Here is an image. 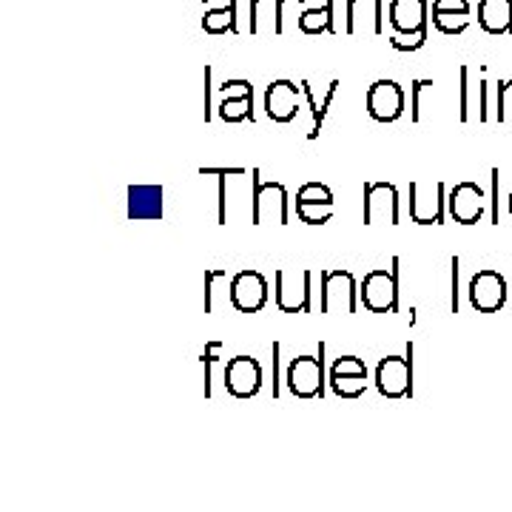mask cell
Masks as SVG:
<instances>
[{"instance_id":"cell-40","label":"cell","mask_w":512,"mask_h":512,"mask_svg":"<svg viewBox=\"0 0 512 512\" xmlns=\"http://www.w3.org/2000/svg\"><path fill=\"white\" fill-rule=\"evenodd\" d=\"M231 6H237V0H202V12H220Z\"/></svg>"},{"instance_id":"cell-38","label":"cell","mask_w":512,"mask_h":512,"mask_svg":"<svg viewBox=\"0 0 512 512\" xmlns=\"http://www.w3.org/2000/svg\"><path fill=\"white\" fill-rule=\"evenodd\" d=\"M458 265L461 259L453 256L450 259V313H458Z\"/></svg>"},{"instance_id":"cell-42","label":"cell","mask_w":512,"mask_h":512,"mask_svg":"<svg viewBox=\"0 0 512 512\" xmlns=\"http://www.w3.org/2000/svg\"><path fill=\"white\" fill-rule=\"evenodd\" d=\"M279 350H282V345L279 342H274V396H279Z\"/></svg>"},{"instance_id":"cell-6","label":"cell","mask_w":512,"mask_h":512,"mask_svg":"<svg viewBox=\"0 0 512 512\" xmlns=\"http://www.w3.org/2000/svg\"><path fill=\"white\" fill-rule=\"evenodd\" d=\"M288 390L296 399L325 396V345H319V356H299L288 365Z\"/></svg>"},{"instance_id":"cell-14","label":"cell","mask_w":512,"mask_h":512,"mask_svg":"<svg viewBox=\"0 0 512 512\" xmlns=\"http://www.w3.org/2000/svg\"><path fill=\"white\" fill-rule=\"evenodd\" d=\"M348 18H345V32L348 35H384L382 0H345Z\"/></svg>"},{"instance_id":"cell-11","label":"cell","mask_w":512,"mask_h":512,"mask_svg":"<svg viewBox=\"0 0 512 512\" xmlns=\"http://www.w3.org/2000/svg\"><path fill=\"white\" fill-rule=\"evenodd\" d=\"M470 305L478 313H498L507 305V279L493 271V268H481L470 279Z\"/></svg>"},{"instance_id":"cell-33","label":"cell","mask_w":512,"mask_h":512,"mask_svg":"<svg viewBox=\"0 0 512 512\" xmlns=\"http://www.w3.org/2000/svg\"><path fill=\"white\" fill-rule=\"evenodd\" d=\"M222 276H225V279H231V276H228V271H222V268H208V271H205V313H214V285H217V282H222Z\"/></svg>"},{"instance_id":"cell-25","label":"cell","mask_w":512,"mask_h":512,"mask_svg":"<svg viewBox=\"0 0 512 512\" xmlns=\"http://www.w3.org/2000/svg\"><path fill=\"white\" fill-rule=\"evenodd\" d=\"M202 177H208V174H214V177H220V214H217V220L220 225H228V194H225V180L228 177H242V174H248L245 168H200Z\"/></svg>"},{"instance_id":"cell-19","label":"cell","mask_w":512,"mask_h":512,"mask_svg":"<svg viewBox=\"0 0 512 512\" xmlns=\"http://www.w3.org/2000/svg\"><path fill=\"white\" fill-rule=\"evenodd\" d=\"M299 86H302V94H305V100H308V106H311V131H308V140H316V137H319V131H322V126H325V120H328L330 103L336 100V92H339V80L333 77L322 97H316L311 80H302Z\"/></svg>"},{"instance_id":"cell-13","label":"cell","mask_w":512,"mask_h":512,"mask_svg":"<svg viewBox=\"0 0 512 512\" xmlns=\"http://www.w3.org/2000/svg\"><path fill=\"white\" fill-rule=\"evenodd\" d=\"M225 390L234 399H251L262 390V365L254 356H234L225 365Z\"/></svg>"},{"instance_id":"cell-31","label":"cell","mask_w":512,"mask_h":512,"mask_svg":"<svg viewBox=\"0 0 512 512\" xmlns=\"http://www.w3.org/2000/svg\"><path fill=\"white\" fill-rule=\"evenodd\" d=\"M333 376H367V365L359 356H339L333 367H330Z\"/></svg>"},{"instance_id":"cell-34","label":"cell","mask_w":512,"mask_h":512,"mask_svg":"<svg viewBox=\"0 0 512 512\" xmlns=\"http://www.w3.org/2000/svg\"><path fill=\"white\" fill-rule=\"evenodd\" d=\"M222 100H234V97H254V86L248 80H225L220 86Z\"/></svg>"},{"instance_id":"cell-9","label":"cell","mask_w":512,"mask_h":512,"mask_svg":"<svg viewBox=\"0 0 512 512\" xmlns=\"http://www.w3.org/2000/svg\"><path fill=\"white\" fill-rule=\"evenodd\" d=\"M487 194L478 183H458L456 188H450L447 194V214L458 222V225H476L481 217L487 214Z\"/></svg>"},{"instance_id":"cell-1","label":"cell","mask_w":512,"mask_h":512,"mask_svg":"<svg viewBox=\"0 0 512 512\" xmlns=\"http://www.w3.org/2000/svg\"><path fill=\"white\" fill-rule=\"evenodd\" d=\"M251 225H265L271 220L276 225L291 222V197L288 188L274 180H262L259 168L251 171Z\"/></svg>"},{"instance_id":"cell-2","label":"cell","mask_w":512,"mask_h":512,"mask_svg":"<svg viewBox=\"0 0 512 512\" xmlns=\"http://www.w3.org/2000/svg\"><path fill=\"white\" fill-rule=\"evenodd\" d=\"M399 265L402 259L393 256L390 268H373L365 274L359 285V299L370 313L399 311Z\"/></svg>"},{"instance_id":"cell-41","label":"cell","mask_w":512,"mask_h":512,"mask_svg":"<svg viewBox=\"0 0 512 512\" xmlns=\"http://www.w3.org/2000/svg\"><path fill=\"white\" fill-rule=\"evenodd\" d=\"M211 120V66H205V123Z\"/></svg>"},{"instance_id":"cell-18","label":"cell","mask_w":512,"mask_h":512,"mask_svg":"<svg viewBox=\"0 0 512 512\" xmlns=\"http://www.w3.org/2000/svg\"><path fill=\"white\" fill-rule=\"evenodd\" d=\"M478 26L487 35H512V0H478Z\"/></svg>"},{"instance_id":"cell-7","label":"cell","mask_w":512,"mask_h":512,"mask_svg":"<svg viewBox=\"0 0 512 512\" xmlns=\"http://www.w3.org/2000/svg\"><path fill=\"white\" fill-rule=\"evenodd\" d=\"M447 185L430 183L421 185L419 180L410 183V217L416 225H441L447 217Z\"/></svg>"},{"instance_id":"cell-27","label":"cell","mask_w":512,"mask_h":512,"mask_svg":"<svg viewBox=\"0 0 512 512\" xmlns=\"http://www.w3.org/2000/svg\"><path fill=\"white\" fill-rule=\"evenodd\" d=\"M387 43L396 52H419L427 43V29H421V32H393V35L387 37Z\"/></svg>"},{"instance_id":"cell-16","label":"cell","mask_w":512,"mask_h":512,"mask_svg":"<svg viewBox=\"0 0 512 512\" xmlns=\"http://www.w3.org/2000/svg\"><path fill=\"white\" fill-rule=\"evenodd\" d=\"M128 220H163V185H128Z\"/></svg>"},{"instance_id":"cell-36","label":"cell","mask_w":512,"mask_h":512,"mask_svg":"<svg viewBox=\"0 0 512 512\" xmlns=\"http://www.w3.org/2000/svg\"><path fill=\"white\" fill-rule=\"evenodd\" d=\"M490 180H493V191H490V220H493V225H501V171L498 168H493L490 171Z\"/></svg>"},{"instance_id":"cell-29","label":"cell","mask_w":512,"mask_h":512,"mask_svg":"<svg viewBox=\"0 0 512 512\" xmlns=\"http://www.w3.org/2000/svg\"><path fill=\"white\" fill-rule=\"evenodd\" d=\"M467 94H470V66H458V120H461V123L470 120Z\"/></svg>"},{"instance_id":"cell-39","label":"cell","mask_w":512,"mask_h":512,"mask_svg":"<svg viewBox=\"0 0 512 512\" xmlns=\"http://www.w3.org/2000/svg\"><path fill=\"white\" fill-rule=\"evenodd\" d=\"M433 12H470V0H433Z\"/></svg>"},{"instance_id":"cell-28","label":"cell","mask_w":512,"mask_h":512,"mask_svg":"<svg viewBox=\"0 0 512 512\" xmlns=\"http://www.w3.org/2000/svg\"><path fill=\"white\" fill-rule=\"evenodd\" d=\"M296 202H313V205H328L333 202V191L322 183H305L296 191Z\"/></svg>"},{"instance_id":"cell-8","label":"cell","mask_w":512,"mask_h":512,"mask_svg":"<svg viewBox=\"0 0 512 512\" xmlns=\"http://www.w3.org/2000/svg\"><path fill=\"white\" fill-rule=\"evenodd\" d=\"M402 220V200L393 183L370 180L365 183V225H399Z\"/></svg>"},{"instance_id":"cell-21","label":"cell","mask_w":512,"mask_h":512,"mask_svg":"<svg viewBox=\"0 0 512 512\" xmlns=\"http://www.w3.org/2000/svg\"><path fill=\"white\" fill-rule=\"evenodd\" d=\"M202 29H205L208 35H225V32L239 35L237 6H231V9H220V12H205V18H202Z\"/></svg>"},{"instance_id":"cell-35","label":"cell","mask_w":512,"mask_h":512,"mask_svg":"<svg viewBox=\"0 0 512 512\" xmlns=\"http://www.w3.org/2000/svg\"><path fill=\"white\" fill-rule=\"evenodd\" d=\"M498 120L510 123L512 120V80L498 83Z\"/></svg>"},{"instance_id":"cell-3","label":"cell","mask_w":512,"mask_h":512,"mask_svg":"<svg viewBox=\"0 0 512 512\" xmlns=\"http://www.w3.org/2000/svg\"><path fill=\"white\" fill-rule=\"evenodd\" d=\"M274 302L282 313H311L313 311V271H285L274 274Z\"/></svg>"},{"instance_id":"cell-15","label":"cell","mask_w":512,"mask_h":512,"mask_svg":"<svg viewBox=\"0 0 512 512\" xmlns=\"http://www.w3.org/2000/svg\"><path fill=\"white\" fill-rule=\"evenodd\" d=\"M299 92L302 86H296L293 80H274L265 89V111L274 123H291L299 111Z\"/></svg>"},{"instance_id":"cell-12","label":"cell","mask_w":512,"mask_h":512,"mask_svg":"<svg viewBox=\"0 0 512 512\" xmlns=\"http://www.w3.org/2000/svg\"><path fill=\"white\" fill-rule=\"evenodd\" d=\"M365 109L376 123H396L404 114V89L396 80H376L367 89Z\"/></svg>"},{"instance_id":"cell-30","label":"cell","mask_w":512,"mask_h":512,"mask_svg":"<svg viewBox=\"0 0 512 512\" xmlns=\"http://www.w3.org/2000/svg\"><path fill=\"white\" fill-rule=\"evenodd\" d=\"M220 350L222 342H208V345H205V353H202V370H205L202 384H205V396H211V373H214V365L220 362Z\"/></svg>"},{"instance_id":"cell-24","label":"cell","mask_w":512,"mask_h":512,"mask_svg":"<svg viewBox=\"0 0 512 512\" xmlns=\"http://www.w3.org/2000/svg\"><path fill=\"white\" fill-rule=\"evenodd\" d=\"M433 26L441 35H461L470 26V12H433Z\"/></svg>"},{"instance_id":"cell-4","label":"cell","mask_w":512,"mask_h":512,"mask_svg":"<svg viewBox=\"0 0 512 512\" xmlns=\"http://www.w3.org/2000/svg\"><path fill=\"white\" fill-rule=\"evenodd\" d=\"M359 285L356 276L342 268L319 274V311L322 313H356L359 308Z\"/></svg>"},{"instance_id":"cell-5","label":"cell","mask_w":512,"mask_h":512,"mask_svg":"<svg viewBox=\"0 0 512 512\" xmlns=\"http://www.w3.org/2000/svg\"><path fill=\"white\" fill-rule=\"evenodd\" d=\"M376 390L384 399L413 396V342H407L404 356H384L376 365Z\"/></svg>"},{"instance_id":"cell-17","label":"cell","mask_w":512,"mask_h":512,"mask_svg":"<svg viewBox=\"0 0 512 512\" xmlns=\"http://www.w3.org/2000/svg\"><path fill=\"white\" fill-rule=\"evenodd\" d=\"M427 6L430 0H390V26L393 32H421L427 29Z\"/></svg>"},{"instance_id":"cell-10","label":"cell","mask_w":512,"mask_h":512,"mask_svg":"<svg viewBox=\"0 0 512 512\" xmlns=\"http://www.w3.org/2000/svg\"><path fill=\"white\" fill-rule=\"evenodd\" d=\"M228 299L239 313H259L268 305V282L259 271H239L231 276Z\"/></svg>"},{"instance_id":"cell-22","label":"cell","mask_w":512,"mask_h":512,"mask_svg":"<svg viewBox=\"0 0 512 512\" xmlns=\"http://www.w3.org/2000/svg\"><path fill=\"white\" fill-rule=\"evenodd\" d=\"M220 117L225 120V123L254 120V97H234V100H222Z\"/></svg>"},{"instance_id":"cell-23","label":"cell","mask_w":512,"mask_h":512,"mask_svg":"<svg viewBox=\"0 0 512 512\" xmlns=\"http://www.w3.org/2000/svg\"><path fill=\"white\" fill-rule=\"evenodd\" d=\"M330 390L339 399H359L367 390V376H333L330 373Z\"/></svg>"},{"instance_id":"cell-43","label":"cell","mask_w":512,"mask_h":512,"mask_svg":"<svg viewBox=\"0 0 512 512\" xmlns=\"http://www.w3.org/2000/svg\"><path fill=\"white\" fill-rule=\"evenodd\" d=\"M510 217H512V202H510Z\"/></svg>"},{"instance_id":"cell-20","label":"cell","mask_w":512,"mask_h":512,"mask_svg":"<svg viewBox=\"0 0 512 512\" xmlns=\"http://www.w3.org/2000/svg\"><path fill=\"white\" fill-rule=\"evenodd\" d=\"M299 29L305 35H333L336 23H333V6H313L299 12Z\"/></svg>"},{"instance_id":"cell-37","label":"cell","mask_w":512,"mask_h":512,"mask_svg":"<svg viewBox=\"0 0 512 512\" xmlns=\"http://www.w3.org/2000/svg\"><path fill=\"white\" fill-rule=\"evenodd\" d=\"M276 0H251V32L259 35L262 32V18H265V9H271Z\"/></svg>"},{"instance_id":"cell-26","label":"cell","mask_w":512,"mask_h":512,"mask_svg":"<svg viewBox=\"0 0 512 512\" xmlns=\"http://www.w3.org/2000/svg\"><path fill=\"white\" fill-rule=\"evenodd\" d=\"M333 202L328 205H313V202H296V217L305 225H325L333 217Z\"/></svg>"},{"instance_id":"cell-32","label":"cell","mask_w":512,"mask_h":512,"mask_svg":"<svg viewBox=\"0 0 512 512\" xmlns=\"http://www.w3.org/2000/svg\"><path fill=\"white\" fill-rule=\"evenodd\" d=\"M427 89H433V80L430 77H416L410 83V120L413 123L421 120V94L427 92Z\"/></svg>"},{"instance_id":"cell-44","label":"cell","mask_w":512,"mask_h":512,"mask_svg":"<svg viewBox=\"0 0 512 512\" xmlns=\"http://www.w3.org/2000/svg\"><path fill=\"white\" fill-rule=\"evenodd\" d=\"M510 202H512V191H510Z\"/></svg>"}]
</instances>
